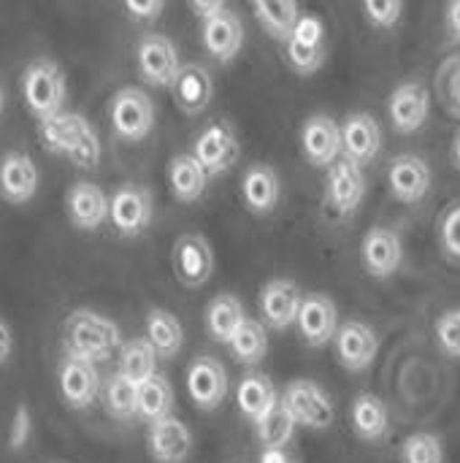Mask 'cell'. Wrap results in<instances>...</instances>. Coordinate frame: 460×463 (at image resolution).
<instances>
[{
  "mask_svg": "<svg viewBox=\"0 0 460 463\" xmlns=\"http://www.w3.org/2000/svg\"><path fill=\"white\" fill-rule=\"evenodd\" d=\"M146 450L157 463H184L192 450V434L179 418H160L146 429Z\"/></svg>",
  "mask_w": 460,
  "mask_h": 463,
  "instance_id": "7402d4cb",
  "label": "cell"
},
{
  "mask_svg": "<svg viewBox=\"0 0 460 463\" xmlns=\"http://www.w3.org/2000/svg\"><path fill=\"white\" fill-rule=\"evenodd\" d=\"M157 358L160 355H157V350L152 347L149 339H130V342H125L119 347V369L117 372H122L127 380H133L136 385H141L152 374H157L155 372Z\"/></svg>",
  "mask_w": 460,
  "mask_h": 463,
  "instance_id": "e575fe53",
  "label": "cell"
},
{
  "mask_svg": "<svg viewBox=\"0 0 460 463\" xmlns=\"http://www.w3.org/2000/svg\"><path fill=\"white\" fill-rule=\"evenodd\" d=\"M260 463H298L296 458H290L285 450H277V448H268V450H263V456H260Z\"/></svg>",
  "mask_w": 460,
  "mask_h": 463,
  "instance_id": "681fc988",
  "label": "cell"
},
{
  "mask_svg": "<svg viewBox=\"0 0 460 463\" xmlns=\"http://www.w3.org/2000/svg\"><path fill=\"white\" fill-rule=\"evenodd\" d=\"M249 5L258 16L260 27L279 43H285L293 35V30L301 19L298 0H249Z\"/></svg>",
  "mask_w": 460,
  "mask_h": 463,
  "instance_id": "f546056e",
  "label": "cell"
},
{
  "mask_svg": "<svg viewBox=\"0 0 460 463\" xmlns=\"http://www.w3.org/2000/svg\"><path fill=\"white\" fill-rule=\"evenodd\" d=\"M230 353L236 355L239 364H258L263 361L266 350H268V336H266V328L258 323V320H244L239 326V331L233 334V339L228 342Z\"/></svg>",
  "mask_w": 460,
  "mask_h": 463,
  "instance_id": "74e56055",
  "label": "cell"
},
{
  "mask_svg": "<svg viewBox=\"0 0 460 463\" xmlns=\"http://www.w3.org/2000/svg\"><path fill=\"white\" fill-rule=\"evenodd\" d=\"M363 11L374 27L390 30L399 24V19L404 14V0H363Z\"/></svg>",
  "mask_w": 460,
  "mask_h": 463,
  "instance_id": "ab89813d",
  "label": "cell"
},
{
  "mask_svg": "<svg viewBox=\"0 0 460 463\" xmlns=\"http://www.w3.org/2000/svg\"><path fill=\"white\" fill-rule=\"evenodd\" d=\"M62 345L65 353L98 364L122 347V334L114 320L95 309H73L62 323Z\"/></svg>",
  "mask_w": 460,
  "mask_h": 463,
  "instance_id": "7a4b0ae2",
  "label": "cell"
},
{
  "mask_svg": "<svg viewBox=\"0 0 460 463\" xmlns=\"http://www.w3.org/2000/svg\"><path fill=\"white\" fill-rule=\"evenodd\" d=\"M33 431H35V420H33V412L27 404H19L11 415V423H8V448L11 450H24L27 442L33 439Z\"/></svg>",
  "mask_w": 460,
  "mask_h": 463,
  "instance_id": "60d3db41",
  "label": "cell"
},
{
  "mask_svg": "<svg viewBox=\"0 0 460 463\" xmlns=\"http://www.w3.org/2000/svg\"><path fill=\"white\" fill-rule=\"evenodd\" d=\"M442 439L434 434H412L401 445V463H442Z\"/></svg>",
  "mask_w": 460,
  "mask_h": 463,
  "instance_id": "f35d334b",
  "label": "cell"
},
{
  "mask_svg": "<svg viewBox=\"0 0 460 463\" xmlns=\"http://www.w3.org/2000/svg\"><path fill=\"white\" fill-rule=\"evenodd\" d=\"M146 339L152 342V347L157 350L160 358H176V353L182 350V342H184V331H182V323L176 320L174 312L149 309Z\"/></svg>",
  "mask_w": 460,
  "mask_h": 463,
  "instance_id": "d6a6232c",
  "label": "cell"
},
{
  "mask_svg": "<svg viewBox=\"0 0 460 463\" xmlns=\"http://www.w3.org/2000/svg\"><path fill=\"white\" fill-rule=\"evenodd\" d=\"M285 54L296 73L301 76L317 73L328 57V30L323 19L314 14H301L293 35L285 41Z\"/></svg>",
  "mask_w": 460,
  "mask_h": 463,
  "instance_id": "5b68a950",
  "label": "cell"
},
{
  "mask_svg": "<svg viewBox=\"0 0 460 463\" xmlns=\"http://www.w3.org/2000/svg\"><path fill=\"white\" fill-rule=\"evenodd\" d=\"M445 24H447L450 41H453V43H460V0H450V3H447Z\"/></svg>",
  "mask_w": 460,
  "mask_h": 463,
  "instance_id": "bcb514c9",
  "label": "cell"
},
{
  "mask_svg": "<svg viewBox=\"0 0 460 463\" xmlns=\"http://www.w3.org/2000/svg\"><path fill=\"white\" fill-rule=\"evenodd\" d=\"M236 402H239V412L258 423L279 399H277V388L266 374H247L236 391Z\"/></svg>",
  "mask_w": 460,
  "mask_h": 463,
  "instance_id": "1f68e13d",
  "label": "cell"
},
{
  "mask_svg": "<svg viewBox=\"0 0 460 463\" xmlns=\"http://www.w3.org/2000/svg\"><path fill=\"white\" fill-rule=\"evenodd\" d=\"M103 407L117 420L138 418V385L122 372H114L103 385Z\"/></svg>",
  "mask_w": 460,
  "mask_h": 463,
  "instance_id": "d590c367",
  "label": "cell"
},
{
  "mask_svg": "<svg viewBox=\"0 0 460 463\" xmlns=\"http://www.w3.org/2000/svg\"><path fill=\"white\" fill-rule=\"evenodd\" d=\"M244 307L236 296L230 293H220L209 301L206 307V331L214 342L228 345L233 339V334L239 331V326L244 323Z\"/></svg>",
  "mask_w": 460,
  "mask_h": 463,
  "instance_id": "4dcf8cb0",
  "label": "cell"
},
{
  "mask_svg": "<svg viewBox=\"0 0 460 463\" xmlns=\"http://www.w3.org/2000/svg\"><path fill=\"white\" fill-rule=\"evenodd\" d=\"M174 271L184 288H201L214 274V250L201 233H184L174 244Z\"/></svg>",
  "mask_w": 460,
  "mask_h": 463,
  "instance_id": "4fadbf2b",
  "label": "cell"
},
{
  "mask_svg": "<svg viewBox=\"0 0 460 463\" xmlns=\"http://www.w3.org/2000/svg\"><path fill=\"white\" fill-rule=\"evenodd\" d=\"M3 106H5V92H3V87H0V114H3Z\"/></svg>",
  "mask_w": 460,
  "mask_h": 463,
  "instance_id": "816d5d0a",
  "label": "cell"
},
{
  "mask_svg": "<svg viewBox=\"0 0 460 463\" xmlns=\"http://www.w3.org/2000/svg\"><path fill=\"white\" fill-rule=\"evenodd\" d=\"M187 393H190L192 404L203 412L222 407V402L228 396V374H225L222 364L209 355L195 358L187 369Z\"/></svg>",
  "mask_w": 460,
  "mask_h": 463,
  "instance_id": "d6986e66",
  "label": "cell"
},
{
  "mask_svg": "<svg viewBox=\"0 0 460 463\" xmlns=\"http://www.w3.org/2000/svg\"><path fill=\"white\" fill-rule=\"evenodd\" d=\"M304 304V293L296 282L290 279H271L260 290V315L263 323L274 331H285L293 323H298V312Z\"/></svg>",
  "mask_w": 460,
  "mask_h": 463,
  "instance_id": "ffe728a7",
  "label": "cell"
},
{
  "mask_svg": "<svg viewBox=\"0 0 460 463\" xmlns=\"http://www.w3.org/2000/svg\"><path fill=\"white\" fill-rule=\"evenodd\" d=\"M290 412L296 415L298 426H306V429H314V431H323V429H331L333 426V402L331 396L309 383V380H296L285 388V399H282Z\"/></svg>",
  "mask_w": 460,
  "mask_h": 463,
  "instance_id": "8fae6325",
  "label": "cell"
},
{
  "mask_svg": "<svg viewBox=\"0 0 460 463\" xmlns=\"http://www.w3.org/2000/svg\"><path fill=\"white\" fill-rule=\"evenodd\" d=\"M57 385H60L62 402L70 410H89L100 393V374H98L95 361L65 353L60 372H57Z\"/></svg>",
  "mask_w": 460,
  "mask_h": 463,
  "instance_id": "ba28073f",
  "label": "cell"
},
{
  "mask_svg": "<svg viewBox=\"0 0 460 463\" xmlns=\"http://www.w3.org/2000/svg\"><path fill=\"white\" fill-rule=\"evenodd\" d=\"M298 331L309 347H325L333 342L339 331V315L336 304L323 293L304 296L301 312H298Z\"/></svg>",
  "mask_w": 460,
  "mask_h": 463,
  "instance_id": "cb8c5ba5",
  "label": "cell"
},
{
  "mask_svg": "<svg viewBox=\"0 0 460 463\" xmlns=\"http://www.w3.org/2000/svg\"><path fill=\"white\" fill-rule=\"evenodd\" d=\"M333 350H336L339 364L347 372H366L377 358L380 339L371 326H366L361 320H350V323L339 326V331L333 336Z\"/></svg>",
  "mask_w": 460,
  "mask_h": 463,
  "instance_id": "ac0fdd59",
  "label": "cell"
},
{
  "mask_svg": "<svg viewBox=\"0 0 460 463\" xmlns=\"http://www.w3.org/2000/svg\"><path fill=\"white\" fill-rule=\"evenodd\" d=\"M201 41L217 62H233L244 46V22L236 11L222 8L220 14L201 19Z\"/></svg>",
  "mask_w": 460,
  "mask_h": 463,
  "instance_id": "2e32d148",
  "label": "cell"
},
{
  "mask_svg": "<svg viewBox=\"0 0 460 463\" xmlns=\"http://www.w3.org/2000/svg\"><path fill=\"white\" fill-rule=\"evenodd\" d=\"M453 163L460 168V130L455 133V138H453Z\"/></svg>",
  "mask_w": 460,
  "mask_h": 463,
  "instance_id": "f907efd6",
  "label": "cell"
},
{
  "mask_svg": "<svg viewBox=\"0 0 460 463\" xmlns=\"http://www.w3.org/2000/svg\"><path fill=\"white\" fill-rule=\"evenodd\" d=\"M453 73H442V84H445V95L453 106V114L460 117V60H453Z\"/></svg>",
  "mask_w": 460,
  "mask_h": 463,
  "instance_id": "f6af8a7d",
  "label": "cell"
},
{
  "mask_svg": "<svg viewBox=\"0 0 460 463\" xmlns=\"http://www.w3.org/2000/svg\"><path fill=\"white\" fill-rule=\"evenodd\" d=\"M171 410H174V391L163 374H152L146 383L138 385V418L155 423L160 418H168Z\"/></svg>",
  "mask_w": 460,
  "mask_h": 463,
  "instance_id": "8d00e7d4",
  "label": "cell"
},
{
  "mask_svg": "<svg viewBox=\"0 0 460 463\" xmlns=\"http://www.w3.org/2000/svg\"><path fill=\"white\" fill-rule=\"evenodd\" d=\"M22 98L38 122L62 114L68 100V79L62 65L52 57H35L22 73Z\"/></svg>",
  "mask_w": 460,
  "mask_h": 463,
  "instance_id": "3957f363",
  "label": "cell"
},
{
  "mask_svg": "<svg viewBox=\"0 0 460 463\" xmlns=\"http://www.w3.org/2000/svg\"><path fill=\"white\" fill-rule=\"evenodd\" d=\"M192 155L203 163V168L211 176H222V174H228L239 163L241 144H239L236 130L228 122H211L195 138Z\"/></svg>",
  "mask_w": 460,
  "mask_h": 463,
  "instance_id": "9c48e42d",
  "label": "cell"
},
{
  "mask_svg": "<svg viewBox=\"0 0 460 463\" xmlns=\"http://www.w3.org/2000/svg\"><path fill=\"white\" fill-rule=\"evenodd\" d=\"M108 119L122 141H144L155 128V103L141 87H122L108 103Z\"/></svg>",
  "mask_w": 460,
  "mask_h": 463,
  "instance_id": "277c9868",
  "label": "cell"
},
{
  "mask_svg": "<svg viewBox=\"0 0 460 463\" xmlns=\"http://www.w3.org/2000/svg\"><path fill=\"white\" fill-rule=\"evenodd\" d=\"M65 212L73 228L79 231H98L111 217V198L95 182H73L65 195Z\"/></svg>",
  "mask_w": 460,
  "mask_h": 463,
  "instance_id": "9a60e30c",
  "label": "cell"
},
{
  "mask_svg": "<svg viewBox=\"0 0 460 463\" xmlns=\"http://www.w3.org/2000/svg\"><path fill=\"white\" fill-rule=\"evenodd\" d=\"M155 217V203H152V193L144 184H119L111 195V225L119 236L125 239H136L141 236Z\"/></svg>",
  "mask_w": 460,
  "mask_h": 463,
  "instance_id": "52a82bcc",
  "label": "cell"
},
{
  "mask_svg": "<svg viewBox=\"0 0 460 463\" xmlns=\"http://www.w3.org/2000/svg\"><path fill=\"white\" fill-rule=\"evenodd\" d=\"M366 195V176L363 165H358L350 157L336 160L328 168V182H325V203L333 214L347 217L352 214Z\"/></svg>",
  "mask_w": 460,
  "mask_h": 463,
  "instance_id": "30bf717a",
  "label": "cell"
},
{
  "mask_svg": "<svg viewBox=\"0 0 460 463\" xmlns=\"http://www.w3.org/2000/svg\"><path fill=\"white\" fill-rule=\"evenodd\" d=\"M301 149L304 157L317 168H331L339 155H344L342 125L328 114H314L304 122L301 130Z\"/></svg>",
  "mask_w": 460,
  "mask_h": 463,
  "instance_id": "7c38bea8",
  "label": "cell"
},
{
  "mask_svg": "<svg viewBox=\"0 0 460 463\" xmlns=\"http://www.w3.org/2000/svg\"><path fill=\"white\" fill-rule=\"evenodd\" d=\"M439 239H442V247L450 258L460 260V203L458 206H450L445 214H442V222H439Z\"/></svg>",
  "mask_w": 460,
  "mask_h": 463,
  "instance_id": "7bdbcfd3",
  "label": "cell"
},
{
  "mask_svg": "<svg viewBox=\"0 0 460 463\" xmlns=\"http://www.w3.org/2000/svg\"><path fill=\"white\" fill-rule=\"evenodd\" d=\"M342 138H344V157L355 160L358 165L371 163L382 149L380 122L366 111H355L342 122Z\"/></svg>",
  "mask_w": 460,
  "mask_h": 463,
  "instance_id": "d4e9b609",
  "label": "cell"
},
{
  "mask_svg": "<svg viewBox=\"0 0 460 463\" xmlns=\"http://www.w3.org/2000/svg\"><path fill=\"white\" fill-rule=\"evenodd\" d=\"M136 65H138L141 81L149 84V87H160V90L163 87H174V81H176V76L182 71L179 49L163 33H146L138 41Z\"/></svg>",
  "mask_w": 460,
  "mask_h": 463,
  "instance_id": "8992f818",
  "label": "cell"
},
{
  "mask_svg": "<svg viewBox=\"0 0 460 463\" xmlns=\"http://www.w3.org/2000/svg\"><path fill=\"white\" fill-rule=\"evenodd\" d=\"M209 176L211 174L203 168V163L195 155H176L168 163V184L174 198L182 203L198 201L209 187Z\"/></svg>",
  "mask_w": 460,
  "mask_h": 463,
  "instance_id": "83f0119b",
  "label": "cell"
},
{
  "mask_svg": "<svg viewBox=\"0 0 460 463\" xmlns=\"http://www.w3.org/2000/svg\"><path fill=\"white\" fill-rule=\"evenodd\" d=\"M437 339L439 347L450 355V358H460V309L445 312L437 323Z\"/></svg>",
  "mask_w": 460,
  "mask_h": 463,
  "instance_id": "b9f144b4",
  "label": "cell"
},
{
  "mask_svg": "<svg viewBox=\"0 0 460 463\" xmlns=\"http://www.w3.org/2000/svg\"><path fill=\"white\" fill-rule=\"evenodd\" d=\"M41 141L49 152L68 157L79 168H95L100 163V138L84 114L62 111L41 122Z\"/></svg>",
  "mask_w": 460,
  "mask_h": 463,
  "instance_id": "6da1fadb",
  "label": "cell"
},
{
  "mask_svg": "<svg viewBox=\"0 0 460 463\" xmlns=\"http://www.w3.org/2000/svg\"><path fill=\"white\" fill-rule=\"evenodd\" d=\"M350 420H352V431L363 439V442H380L388 437L390 431V415H388V407L380 396H371V393H361L355 402H352V412H350Z\"/></svg>",
  "mask_w": 460,
  "mask_h": 463,
  "instance_id": "f1b7e54d",
  "label": "cell"
},
{
  "mask_svg": "<svg viewBox=\"0 0 460 463\" xmlns=\"http://www.w3.org/2000/svg\"><path fill=\"white\" fill-rule=\"evenodd\" d=\"M225 3H228V0H190V8H192V14H195V16L209 19V16L220 14L222 8H228Z\"/></svg>",
  "mask_w": 460,
  "mask_h": 463,
  "instance_id": "c3c4849f",
  "label": "cell"
},
{
  "mask_svg": "<svg viewBox=\"0 0 460 463\" xmlns=\"http://www.w3.org/2000/svg\"><path fill=\"white\" fill-rule=\"evenodd\" d=\"M125 8L136 16V19H144V22H152L163 14L165 8V0H125Z\"/></svg>",
  "mask_w": 460,
  "mask_h": 463,
  "instance_id": "ee69618b",
  "label": "cell"
},
{
  "mask_svg": "<svg viewBox=\"0 0 460 463\" xmlns=\"http://www.w3.org/2000/svg\"><path fill=\"white\" fill-rule=\"evenodd\" d=\"M41 184L38 165L24 152H5L0 157V195L11 206H24L35 198Z\"/></svg>",
  "mask_w": 460,
  "mask_h": 463,
  "instance_id": "e0dca14e",
  "label": "cell"
},
{
  "mask_svg": "<svg viewBox=\"0 0 460 463\" xmlns=\"http://www.w3.org/2000/svg\"><path fill=\"white\" fill-rule=\"evenodd\" d=\"M388 184L396 201L420 203L431 190V165L420 155H399L388 168Z\"/></svg>",
  "mask_w": 460,
  "mask_h": 463,
  "instance_id": "603a6c76",
  "label": "cell"
},
{
  "mask_svg": "<svg viewBox=\"0 0 460 463\" xmlns=\"http://www.w3.org/2000/svg\"><path fill=\"white\" fill-rule=\"evenodd\" d=\"M241 195L244 203L252 214H271L279 206V195H282V182L274 165L266 163H255L244 171L241 176Z\"/></svg>",
  "mask_w": 460,
  "mask_h": 463,
  "instance_id": "484cf974",
  "label": "cell"
},
{
  "mask_svg": "<svg viewBox=\"0 0 460 463\" xmlns=\"http://www.w3.org/2000/svg\"><path fill=\"white\" fill-rule=\"evenodd\" d=\"M361 260H363V269L377 277V279H388L393 277L399 269H401V260H404V244H401V236L390 228H371L366 236H363V244H361Z\"/></svg>",
  "mask_w": 460,
  "mask_h": 463,
  "instance_id": "44dd1931",
  "label": "cell"
},
{
  "mask_svg": "<svg viewBox=\"0 0 460 463\" xmlns=\"http://www.w3.org/2000/svg\"><path fill=\"white\" fill-rule=\"evenodd\" d=\"M296 426H298V420H296V415L290 412V407H287L285 402H277V404L255 423L258 439H260V445H263L266 450H268V448L285 450V445H290V439H293V434H296Z\"/></svg>",
  "mask_w": 460,
  "mask_h": 463,
  "instance_id": "836d02e7",
  "label": "cell"
},
{
  "mask_svg": "<svg viewBox=\"0 0 460 463\" xmlns=\"http://www.w3.org/2000/svg\"><path fill=\"white\" fill-rule=\"evenodd\" d=\"M14 347H16V342H14V331H11V326L0 317V366H5V364L11 361Z\"/></svg>",
  "mask_w": 460,
  "mask_h": 463,
  "instance_id": "7dc6e473",
  "label": "cell"
},
{
  "mask_svg": "<svg viewBox=\"0 0 460 463\" xmlns=\"http://www.w3.org/2000/svg\"><path fill=\"white\" fill-rule=\"evenodd\" d=\"M171 90H174L176 106L184 114H201L209 109V103L214 98V79L206 65L190 62V65H182Z\"/></svg>",
  "mask_w": 460,
  "mask_h": 463,
  "instance_id": "4316f807",
  "label": "cell"
},
{
  "mask_svg": "<svg viewBox=\"0 0 460 463\" xmlns=\"http://www.w3.org/2000/svg\"><path fill=\"white\" fill-rule=\"evenodd\" d=\"M388 114L401 136L418 133L431 114V92L420 81H401L388 98Z\"/></svg>",
  "mask_w": 460,
  "mask_h": 463,
  "instance_id": "5bb4252c",
  "label": "cell"
}]
</instances>
